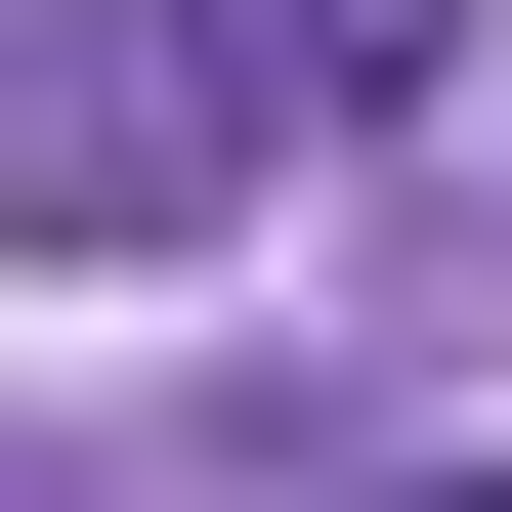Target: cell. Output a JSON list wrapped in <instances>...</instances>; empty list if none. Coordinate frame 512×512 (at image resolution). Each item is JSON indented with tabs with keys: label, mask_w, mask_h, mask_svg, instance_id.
<instances>
[{
	"label": "cell",
	"mask_w": 512,
	"mask_h": 512,
	"mask_svg": "<svg viewBox=\"0 0 512 512\" xmlns=\"http://www.w3.org/2000/svg\"><path fill=\"white\" fill-rule=\"evenodd\" d=\"M214 171H256V43L214 0H0V214L43 256H171Z\"/></svg>",
	"instance_id": "1"
},
{
	"label": "cell",
	"mask_w": 512,
	"mask_h": 512,
	"mask_svg": "<svg viewBox=\"0 0 512 512\" xmlns=\"http://www.w3.org/2000/svg\"><path fill=\"white\" fill-rule=\"evenodd\" d=\"M214 43H256V128H427L470 86V0H214Z\"/></svg>",
	"instance_id": "2"
},
{
	"label": "cell",
	"mask_w": 512,
	"mask_h": 512,
	"mask_svg": "<svg viewBox=\"0 0 512 512\" xmlns=\"http://www.w3.org/2000/svg\"><path fill=\"white\" fill-rule=\"evenodd\" d=\"M427 512H512V470H427Z\"/></svg>",
	"instance_id": "3"
}]
</instances>
